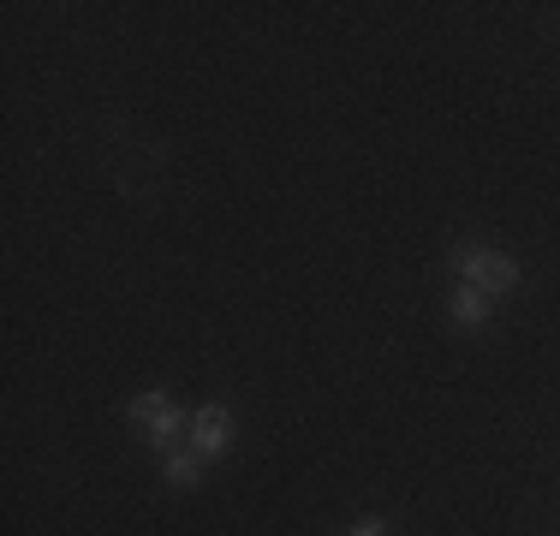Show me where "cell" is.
Returning <instances> with one entry per match:
<instances>
[{"mask_svg": "<svg viewBox=\"0 0 560 536\" xmlns=\"http://www.w3.org/2000/svg\"><path fill=\"white\" fill-rule=\"evenodd\" d=\"M447 263L465 275V287H483L489 299H495V292H513V287H518V263H513V257H501V250H489V245H453V250H447Z\"/></svg>", "mask_w": 560, "mask_h": 536, "instance_id": "obj_1", "label": "cell"}, {"mask_svg": "<svg viewBox=\"0 0 560 536\" xmlns=\"http://www.w3.org/2000/svg\"><path fill=\"white\" fill-rule=\"evenodd\" d=\"M131 423L150 429V447L173 453V435H179V411L167 406V394H138V399H131Z\"/></svg>", "mask_w": 560, "mask_h": 536, "instance_id": "obj_2", "label": "cell"}, {"mask_svg": "<svg viewBox=\"0 0 560 536\" xmlns=\"http://www.w3.org/2000/svg\"><path fill=\"white\" fill-rule=\"evenodd\" d=\"M191 447L203 453V459H221L226 447H233V411H221V406H203L191 418Z\"/></svg>", "mask_w": 560, "mask_h": 536, "instance_id": "obj_3", "label": "cell"}, {"mask_svg": "<svg viewBox=\"0 0 560 536\" xmlns=\"http://www.w3.org/2000/svg\"><path fill=\"white\" fill-rule=\"evenodd\" d=\"M447 311H453V322H459V328H483V322H489V292H483V287H465V280H459Z\"/></svg>", "mask_w": 560, "mask_h": 536, "instance_id": "obj_4", "label": "cell"}, {"mask_svg": "<svg viewBox=\"0 0 560 536\" xmlns=\"http://www.w3.org/2000/svg\"><path fill=\"white\" fill-rule=\"evenodd\" d=\"M197 477H203V453H197V447L167 453V482H173V489H191Z\"/></svg>", "mask_w": 560, "mask_h": 536, "instance_id": "obj_5", "label": "cell"}, {"mask_svg": "<svg viewBox=\"0 0 560 536\" xmlns=\"http://www.w3.org/2000/svg\"><path fill=\"white\" fill-rule=\"evenodd\" d=\"M352 536H388V525H382V518H358Z\"/></svg>", "mask_w": 560, "mask_h": 536, "instance_id": "obj_6", "label": "cell"}]
</instances>
